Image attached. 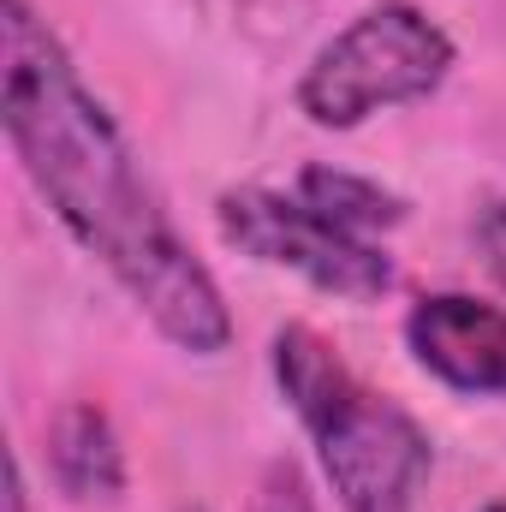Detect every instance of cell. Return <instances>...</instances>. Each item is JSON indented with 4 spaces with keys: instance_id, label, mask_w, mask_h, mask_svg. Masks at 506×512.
Instances as JSON below:
<instances>
[{
    "instance_id": "1",
    "label": "cell",
    "mask_w": 506,
    "mask_h": 512,
    "mask_svg": "<svg viewBox=\"0 0 506 512\" xmlns=\"http://www.w3.org/2000/svg\"><path fill=\"white\" fill-rule=\"evenodd\" d=\"M0 120L6 137L36 179V191L54 203V215L78 233L84 251H96L149 310V322L185 346V352H221L233 340V316L221 304V286L173 233L161 203L149 197L120 126L102 114V102L78 84L66 48L48 36V24L6 0L0 24Z\"/></svg>"
},
{
    "instance_id": "2",
    "label": "cell",
    "mask_w": 506,
    "mask_h": 512,
    "mask_svg": "<svg viewBox=\"0 0 506 512\" xmlns=\"http://www.w3.org/2000/svg\"><path fill=\"white\" fill-rule=\"evenodd\" d=\"M274 370L292 399V411L310 423L328 483L346 512H411L429 477V435L370 387L352 382V370L316 340L310 328H280Z\"/></svg>"
},
{
    "instance_id": "3",
    "label": "cell",
    "mask_w": 506,
    "mask_h": 512,
    "mask_svg": "<svg viewBox=\"0 0 506 512\" xmlns=\"http://www.w3.org/2000/svg\"><path fill=\"white\" fill-rule=\"evenodd\" d=\"M453 66V42L435 18H423L405 0H381L364 18H352L304 72L298 108L328 131H352L376 108L423 102Z\"/></svg>"
},
{
    "instance_id": "4",
    "label": "cell",
    "mask_w": 506,
    "mask_h": 512,
    "mask_svg": "<svg viewBox=\"0 0 506 512\" xmlns=\"http://www.w3.org/2000/svg\"><path fill=\"white\" fill-rule=\"evenodd\" d=\"M221 233L256 262H280L304 274L310 286L370 304L393 286V262L370 251L358 233H340L322 221L304 197H274V191H227L221 197Z\"/></svg>"
},
{
    "instance_id": "5",
    "label": "cell",
    "mask_w": 506,
    "mask_h": 512,
    "mask_svg": "<svg viewBox=\"0 0 506 512\" xmlns=\"http://www.w3.org/2000/svg\"><path fill=\"white\" fill-rule=\"evenodd\" d=\"M405 340L417 364L447 387L506 399V310L465 292H435L417 298V310L405 316Z\"/></svg>"
},
{
    "instance_id": "6",
    "label": "cell",
    "mask_w": 506,
    "mask_h": 512,
    "mask_svg": "<svg viewBox=\"0 0 506 512\" xmlns=\"http://www.w3.org/2000/svg\"><path fill=\"white\" fill-rule=\"evenodd\" d=\"M48 465L54 483L72 501H114L126 489V459L114 441V423L96 405H66L48 429Z\"/></svg>"
},
{
    "instance_id": "7",
    "label": "cell",
    "mask_w": 506,
    "mask_h": 512,
    "mask_svg": "<svg viewBox=\"0 0 506 512\" xmlns=\"http://www.w3.org/2000/svg\"><path fill=\"white\" fill-rule=\"evenodd\" d=\"M298 197L334 221L340 233H381V227H399V197H387L370 179H352V173H334V167H304L298 173Z\"/></svg>"
},
{
    "instance_id": "8",
    "label": "cell",
    "mask_w": 506,
    "mask_h": 512,
    "mask_svg": "<svg viewBox=\"0 0 506 512\" xmlns=\"http://www.w3.org/2000/svg\"><path fill=\"white\" fill-rule=\"evenodd\" d=\"M256 512H310V489L298 477L292 459H274L268 477H262V495H256Z\"/></svg>"
},
{
    "instance_id": "9",
    "label": "cell",
    "mask_w": 506,
    "mask_h": 512,
    "mask_svg": "<svg viewBox=\"0 0 506 512\" xmlns=\"http://www.w3.org/2000/svg\"><path fill=\"white\" fill-rule=\"evenodd\" d=\"M477 245H483L489 274L506 286V203H489V209H483V221H477Z\"/></svg>"
},
{
    "instance_id": "10",
    "label": "cell",
    "mask_w": 506,
    "mask_h": 512,
    "mask_svg": "<svg viewBox=\"0 0 506 512\" xmlns=\"http://www.w3.org/2000/svg\"><path fill=\"white\" fill-rule=\"evenodd\" d=\"M6 501H12V512H24V483H18V465H12V495H6Z\"/></svg>"
},
{
    "instance_id": "11",
    "label": "cell",
    "mask_w": 506,
    "mask_h": 512,
    "mask_svg": "<svg viewBox=\"0 0 506 512\" xmlns=\"http://www.w3.org/2000/svg\"><path fill=\"white\" fill-rule=\"evenodd\" d=\"M489 512H506V501H501V507H489Z\"/></svg>"
}]
</instances>
